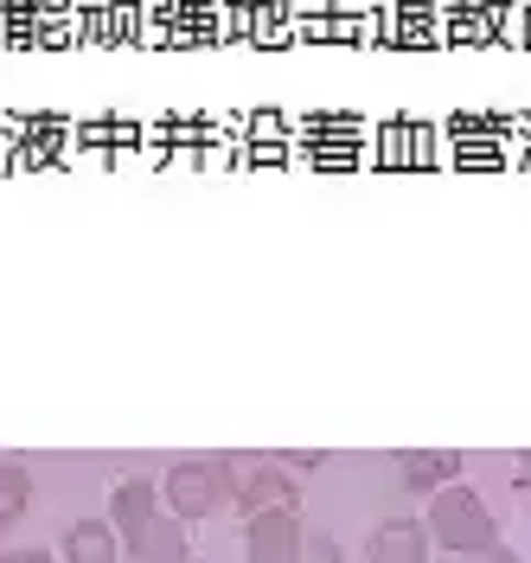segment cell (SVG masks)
Here are the masks:
<instances>
[{"label": "cell", "mask_w": 531, "mask_h": 563, "mask_svg": "<svg viewBox=\"0 0 531 563\" xmlns=\"http://www.w3.org/2000/svg\"><path fill=\"white\" fill-rule=\"evenodd\" d=\"M423 531H429V544H442V551H455V558H480V551L499 544V526H494V512H487V499L474 487H461V481L429 493Z\"/></svg>", "instance_id": "6da1fadb"}, {"label": "cell", "mask_w": 531, "mask_h": 563, "mask_svg": "<svg viewBox=\"0 0 531 563\" xmlns=\"http://www.w3.org/2000/svg\"><path fill=\"white\" fill-rule=\"evenodd\" d=\"M161 499L174 519H212L231 506V481H224V455L218 461H174L167 481H161Z\"/></svg>", "instance_id": "7a4b0ae2"}, {"label": "cell", "mask_w": 531, "mask_h": 563, "mask_svg": "<svg viewBox=\"0 0 531 563\" xmlns=\"http://www.w3.org/2000/svg\"><path fill=\"white\" fill-rule=\"evenodd\" d=\"M224 481H231V506L237 512H269V506H295L301 493L288 481L283 461H263V455H224Z\"/></svg>", "instance_id": "3957f363"}, {"label": "cell", "mask_w": 531, "mask_h": 563, "mask_svg": "<svg viewBox=\"0 0 531 563\" xmlns=\"http://www.w3.org/2000/svg\"><path fill=\"white\" fill-rule=\"evenodd\" d=\"M244 563H301V512H295V506L250 512Z\"/></svg>", "instance_id": "277c9868"}, {"label": "cell", "mask_w": 531, "mask_h": 563, "mask_svg": "<svg viewBox=\"0 0 531 563\" xmlns=\"http://www.w3.org/2000/svg\"><path fill=\"white\" fill-rule=\"evenodd\" d=\"M154 519H161V487L142 481V474H135V481H122L115 499H109V526H115V538H122V551H129Z\"/></svg>", "instance_id": "5b68a950"}, {"label": "cell", "mask_w": 531, "mask_h": 563, "mask_svg": "<svg viewBox=\"0 0 531 563\" xmlns=\"http://www.w3.org/2000/svg\"><path fill=\"white\" fill-rule=\"evenodd\" d=\"M429 531L417 519H385L372 531V563H429Z\"/></svg>", "instance_id": "8992f818"}, {"label": "cell", "mask_w": 531, "mask_h": 563, "mask_svg": "<svg viewBox=\"0 0 531 563\" xmlns=\"http://www.w3.org/2000/svg\"><path fill=\"white\" fill-rule=\"evenodd\" d=\"M129 558L135 563H192V544H186V519H174V512H161L154 526L129 544Z\"/></svg>", "instance_id": "52a82bcc"}, {"label": "cell", "mask_w": 531, "mask_h": 563, "mask_svg": "<svg viewBox=\"0 0 531 563\" xmlns=\"http://www.w3.org/2000/svg\"><path fill=\"white\" fill-rule=\"evenodd\" d=\"M397 474H403L410 493H435L461 474V455H449V449H403L397 455Z\"/></svg>", "instance_id": "ba28073f"}, {"label": "cell", "mask_w": 531, "mask_h": 563, "mask_svg": "<svg viewBox=\"0 0 531 563\" xmlns=\"http://www.w3.org/2000/svg\"><path fill=\"white\" fill-rule=\"evenodd\" d=\"M115 558H122V538H115L109 519H77L65 531V563H115Z\"/></svg>", "instance_id": "9c48e42d"}, {"label": "cell", "mask_w": 531, "mask_h": 563, "mask_svg": "<svg viewBox=\"0 0 531 563\" xmlns=\"http://www.w3.org/2000/svg\"><path fill=\"white\" fill-rule=\"evenodd\" d=\"M26 506H33V474H26V467H13V461H0V531L20 526V519H26Z\"/></svg>", "instance_id": "30bf717a"}, {"label": "cell", "mask_w": 531, "mask_h": 563, "mask_svg": "<svg viewBox=\"0 0 531 563\" xmlns=\"http://www.w3.org/2000/svg\"><path fill=\"white\" fill-rule=\"evenodd\" d=\"M301 563H346V551L333 544V531H301Z\"/></svg>", "instance_id": "8fae6325"}, {"label": "cell", "mask_w": 531, "mask_h": 563, "mask_svg": "<svg viewBox=\"0 0 531 563\" xmlns=\"http://www.w3.org/2000/svg\"><path fill=\"white\" fill-rule=\"evenodd\" d=\"M0 563H58V558H52V551H26V544H20V551H0Z\"/></svg>", "instance_id": "7c38bea8"}, {"label": "cell", "mask_w": 531, "mask_h": 563, "mask_svg": "<svg viewBox=\"0 0 531 563\" xmlns=\"http://www.w3.org/2000/svg\"><path fill=\"white\" fill-rule=\"evenodd\" d=\"M461 563H519V551H506V544H494V551H480V558H461Z\"/></svg>", "instance_id": "4fadbf2b"}, {"label": "cell", "mask_w": 531, "mask_h": 563, "mask_svg": "<svg viewBox=\"0 0 531 563\" xmlns=\"http://www.w3.org/2000/svg\"><path fill=\"white\" fill-rule=\"evenodd\" d=\"M519 467H526V474H531V449H526V455H519Z\"/></svg>", "instance_id": "5bb4252c"}]
</instances>
